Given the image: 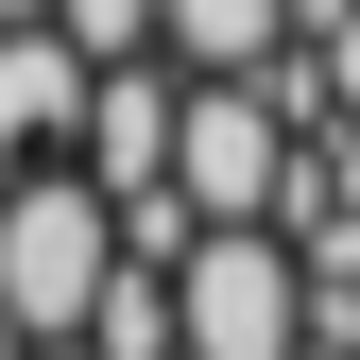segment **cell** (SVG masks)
<instances>
[{"label":"cell","instance_id":"4","mask_svg":"<svg viewBox=\"0 0 360 360\" xmlns=\"http://www.w3.org/2000/svg\"><path fill=\"white\" fill-rule=\"evenodd\" d=\"M155 52L172 69H275L292 52V0H155Z\"/></svg>","mask_w":360,"mask_h":360},{"label":"cell","instance_id":"3","mask_svg":"<svg viewBox=\"0 0 360 360\" xmlns=\"http://www.w3.org/2000/svg\"><path fill=\"white\" fill-rule=\"evenodd\" d=\"M86 69L103 52H69V18H0V172L86 138Z\"/></svg>","mask_w":360,"mask_h":360},{"label":"cell","instance_id":"2","mask_svg":"<svg viewBox=\"0 0 360 360\" xmlns=\"http://www.w3.org/2000/svg\"><path fill=\"white\" fill-rule=\"evenodd\" d=\"M292 343H309L292 223H189V257H172V360H292Z\"/></svg>","mask_w":360,"mask_h":360},{"label":"cell","instance_id":"8","mask_svg":"<svg viewBox=\"0 0 360 360\" xmlns=\"http://www.w3.org/2000/svg\"><path fill=\"white\" fill-rule=\"evenodd\" d=\"M0 18H52V0H0Z\"/></svg>","mask_w":360,"mask_h":360},{"label":"cell","instance_id":"1","mask_svg":"<svg viewBox=\"0 0 360 360\" xmlns=\"http://www.w3.org/2000/svg\"><path fill=\"white\" fill-rule=\"evenodd\" d=\"M120 275V189L86 155H34V172H0V309H18L34 343H69L86 309H103Z\"/></svg>","mask_w":360,"mask_h":360},{"label":"cell","instance_id":"6","mask_svg":"<svg viewBox=\"0 0 360 360\" xmlns=\"http://www.w3.org/2000/svg\"><path fill=\"white\" fill-rule=\"evenodd\" d=\"M0 360H34V326H18V309H0Z\"/></svg>","mask_w":360,"mask_h":360},{"label":"cell","instance_id":"5","mask_svg":"<svg viewBox=\"0 0 360 360\" xmlns=\"http://www.w3.org/2000/svg\"><path fill=\"white\" fill-rule=\"evenodd\" d=\"M69 52H155V0H52Z\"/></svg>","mask_w":360,"mask_h":360},{"label":"cell","instance_id":"7","mask_svg":"<svg viewBox=\"0 0 360 360\" xmlns=\"http://www.w3.org/2000/svg\"><path fill=\"white\" fill-rule=\"evenodd\" d=\"M34 360H103V343H86V326H69V343H34Z\"/></svg>","mask_w":360,"mask_h":360}]
</instances>
